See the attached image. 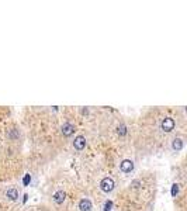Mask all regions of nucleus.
<instances>
[{
	"instance_id": "1",
	"label": "nucleus",
	"mask_w": 187,
	"mask_h": 211,
	"mask_svg": "<svg viewBox=\"0 0 187 211\" xmlns=\"http://www.w3.org/2000/svg\"><path fill=\"white\" fill-rule=\"evenodd\" d=\"M100 189H102L104 193L113 192V189H114V180L111 178H104L102 182H100Z\"/></svg>"
},
{
	"instance_id": "2",
	"label": "nucleus",
	"mask_w": 187,
	"mask_h": 211,
	"mask_svg": "<svg viewBox=\"0 0 187 211\" xmlns=\"http://www.w3.org/2000/svg\"><path fill=\"white\" fill-rule=\"evenodd\" d=\"M160 127H162V130L166 131V132H170V131H173V128H174V120H173V118H170V117H166V118H163V121H162Z\"/></svg>"
},
{
	"instance_id": "3",
	"label": "nucleus",
	"mask_w": 187,
	"mask_h": 211,
	"mask_svg": "<svg viewBox=\"0 0 187 211\" xmlns=\"http://www.w3.org/2000/svg\"><path fill=\"white\" fill-rule=\"evenodd\" d=\"M120 169H121V172H124V173H130V172H132V169H134V162L130 161V159H125V161H122V162L120 163Z\"/></svg>"
},
{
	"instance_id": "4",
	"label": "nucleus",
	"mask_w": 187,
	"mask_h": 211,
	"mask_svg": "<svg viewBox=\"0 0 187 211\" xmlns=\"http://www.w3.org/2000/svg\"><path fill=\"white\" fill-rule=\"evenodd\" d=\"M73 146H75V149L82 151V149L86 146V138L83 137V135L76 137V138H75V141H73Z\"/></svg>"
},
{
	"instance_id": "5",
	"label": "nucleus",
	"mask_w": 187,
	"mask_h": 211,
	"mask_svg": "<svg viewBox=\"0 0 187 211\" xmlns=\"http://www.w3.org/2000/svg\"><path fill=\"white\" fill-rule=\"evenodd\" d=\"M91 207L93 206H91V201L89 198H82L79 201V208H80V211H90Z\"/></svg>"
},
{
	"instance_id": "6",
	"label": "nucleus",
	"mask_w": 187,
	"mask_h": 211,
	"mask_svg": "<svg viewBox=\"0 0 187 211\" xmlns=\"http://www.w3.org/2000/svg\"><path fill=\"white\" fill-rule=\"evenodd\" d=\"M73 132H75V125H72V124H69V123H66V124L62 125V134H63L65 137H70Z\"/></svg>"
},
{
	"instance_id": "7",
	"label": "nucleus",
	"mask_w": 187,
	"mask_h": 211,
	"mask_svg": "<svg viewBox=\"0 0 187 211\" xmlns=\"http://www.w3.org/2000/svg\"><path fill=\"white\" fill-rule=\"evenodd\" d=\"M65 198H66V193L62 192V190H59V192H56V193L53 194V201H55L56 204H62V203L65 201Z\"/></svg>"
},
{
	"instance_id": "8",
	"label": "nucleus",
	"mask_w": 187,
	"mask_h": 211,
	"mask_svg": "<svg viewBox=\"0 0 187 211\" xmlns=\"http://www.w3.org/2000/svg\"><path fill=\"white\" fill-rule=\"evenodd\" d=\"M6 196H7L9 200H17L18 198V190L16 189V187H10V189L7 190Z\"/></svg>"
},
{
	"instance_id": "9",
	"label": "nucleus",
	"mask_w": 187,
	"mask_h": 211,
	"mask_svg": "<svg viewBox=\"0 0 187 211\" xmlns=\"http://www.w3.org/2000/svg\"><path fill=\"white\" fill-rule=\"evenodd\" d=\"M172 148H173L174 151H182V149H183V141H182L180 138H174L173 142H172Z\"/></svg>"
},
{
	"instance_id": "10",
	"label": "nucleus",
	"mask_w": 187,
	"mask_h": 211,
	"mask_svg": "<svg viewBox=\"0 0 187 211\" xmlns=\"http://www.w3.org/2000/svg\"><path fill=\"white\" fill-rule=\"evenodd\" d=\"M113 210V201L111 200H106L104 203V211H111Z\"/></svg>"
},
{
	"instance_id": "11",
	"label": "nucleus",
	"mask_w": 187,
	"mask_h": 211,
	"mask_svg": "<svg viewBox=\"0 0 187 211\" xmlns=\"http://www.w3.org/2000/svg\"><path fill=\"white\" fill-rule=\"evenodd\" d=\"M179 193V184L177 183H174L173 186H172V197H176Z\"/></svg>"
},
{
	"instance_id": "12",
	"label": "nucleus",
	"mask_w": 187,
	"mask_h": 211,
	"mask_svg": "<svg viewBox=\"0 0 187 211\" xmlns=\"http://www.w3.org/2000/svg\"><path fill=\"white\" fill-rule=\"evenodd\" d=\"M30 182H31V176L30 175H25L24 179H23V183H24V186H28L30 184Z\"/></svg>"
},
{
	"instance_id": "13",
	"label": "nucleus",
	"mask_w": 187,
	"mask_h": 211,
	"mask_svg": "<svg viewBox=\"0 0 187 211\" xmlns=\"http://www.w3.org/2000/svg\"><path fill=\"white\" fill-rule=\"evenodd\" d=\"M118 134H120V135H125V134H127V128H125V125H120V127H118Z\"/></svg>"
}]
</instances>
